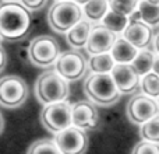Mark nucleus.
<instances>
[{"mask_svg": "<svg viewBox=\"0 0 159 154\" xmlns=\"http://www.w3.org/2000/svg\"><path fill=\"white\" fill-rule=\"evenodd\" d=\"M20 3L28 11H39L46 4V0H20Z\"/></svg>", "mask_w": 159, "mask_h": 154, "instance_id": "nucleus-27", "label": "nucleus"}, {"mask_svg": "<svg viewBox=\"0 0 159 154\" xmlns=\"http://www.w3.org/2000/svg\"><path fill=\"white\" fill-rule=\"evenodd\" d=\"M154 62H155L154 52H151V51H148V49H143V51H138L137 56H135L134 60L131 62V65L134 66V69L137 70L138 75L143 77V76H145L147 73L152 72Z\"/></svg>", "mask_w": 159, "mask_h": 154, "instance_id": "nucleus-21", "label": "nucleus"}, {"mask_svg": "<svg viewBox=\"0 0 159 154\" xmlns=\"http://www.w3.org/2000/svg\"><path fill=\"white\" fill-rule=\"evenodd\" d=\"M91 28L92 24L91 21H88L87 18H82L81 21H78L73 28H70L66 32V41L70 46H73L74 49H80V48L85 46L88 42L91 34Z\"/></svg>", "mask_w": 159, "mask_h": 154, "instance_id": "nucleus-15", "label": "nucleus"}, {"mask_svg": "<svg viewBox=\"0 0 159 154\" xmlns=\"http://www.w3.org/2000/svg\"><path fill=\"white\" fill-rule=\"evenodd\" d=\"M158 104H159V97H158Z\"/></svg>", "mask_w": 159, "mask_h": 154, "instance_id": "nucleus-37", "label": "nucleus"}, {"mask_svg": "<svg viewBox=\"0 0 159 154\" xmlns=\"http://www.w3.org/2000/svg\"><path fill=\"white\" fill-rule=\"evenodd\" d=\"M110 53L116 63H131L138 53V48H135L134 45L121 36L116 39Z\"/></svg>", "mask_w": 159, "mask_h": 154, "instance_id": "nucleus-16", "label": "nucleus"}, {"mask_svg": "<svg viewBox=\"0 0 159 154\" xmlns=\"http://www.w3.org/2000/svg\"><path fill=\"white\" fill-rule=\"evenodd\" d=\"M2 39H3V38H2V34H0V42H2Z\"/></svg>", "mask_w": 159, "mask_h": 154, "instance_id": "nucleus-35", "label": "nucleus"}, {"mask_svg": "<svg viewBox=\"0 0 159 154\" xmlns=\"http://www.w3.org/2000/svg\"><path fill=\"white\" fill-rule=\"evenodd\" d=\"M73 125L84 130L98 128L99 113L92 102L78 101L73 105Z\"/></svg>", "mask_w": 159, "mask_h": 154, "instance_id": "nucleus-14", "label": "nucleus"}, {"mask_svg": "<svg viewBox=\"0 0 159 154\" xmlns=\"http://www.w3.org/2000/svg\"><path fill=\"white\" fill-rule=\"evenodd\" d=\"M116 34L107 30L103 24H96L91 28V34L88 42L85 45L89 55H98V53L110 52L116 42Z\"/></svg>", "mask_w": 159, "mask_h": 154, "instance_id": "nucleus-12", "label": "nucleus"}, {"mask_svg": "<svg viewBox=\"0 0 159 154\" xmlns=\"http://www.w3.org/2000/svg\"><path fill=\"white\" fill-rule=\"evenodd\" d=\"M109 10L110 8L107 0H89L82 7L85 18L91 22H101Z\"/></svg>", "mask_w": 159, "mask_h": 154, "instance_id": "nucleus-17", "label": "nucleus"}, {"mask_svg": "<svg viewBox=\"0 0 159 154\" xmlns=\"http://www.w3.org/2000/svg\"><path fill=\"white\" fill-rule=\"evenodd\" d=\"M110 75L121 94L134 93L140 87L141 76L137 73L131 63H116Z\"/></svg>", "mask_w": 159, "mask_h": 154, "instance_id": "nucleus-11", "label": "nucleus"}, {"mask_svg": "<svg viewBox=\"0 0 159 154\" xmlns=\"http://www.w3.org/2000/svg\"><path fill=\"white\" fill-rule=\"evenodd\" d=\"M31 31V14L21 3L8 2L0 4V34L10 42L24 39Z\"/></svg>", "mask_w": 159, "mask_h": 154, "instance_id": "nucleus-1", "label": "nucleus"}, {"mask_svg": "<svg viewBox=\"0 0 159 154\" xmlns=\"http://www.w3.org/2000/svg\"><path fill=\"white\" fill-rule=\"evenodd\" d=\"M6 65H7V53L3 46H0V73L4 70Z\"/></svg>", "mask_w": 159, "mask_h": 154, "instance_id": "nucleus-28", "label": "nucleus"}, {"mask_svg": "<svg viewBox=\"0 0 159 154\" xmlns=\"http://www.w3.org/2000/svg\"><path fill=\"white\" fill-rule=\"evenodd\" d=\"M138 18L141 21L147 22L148 25H158L159 24V4L149 3L147 0H141L137 8Z\"/></svg>", "mask_w": 159, "mask_h": 154, "instance_id": "nucleus-20", "label": "nucleus"}, {"mask_svg": "<svg viewBox=\"0 0 159 154\" xmlns=\"http://www.w3.org/2000/svg\"><path fill=\"white\" fill-rule=\"evenodd\" d=\"M53 140L59 146L61 154H84L88 149V136L85 130L74 125L56 133Z\"/></svg>", "mask_w": 159, "mask_h": 154, "instance_id": "nucleus-9", "label": "nucleus"}, {"mask_svg": "<svg viewBox=\"0 0 159 154\" xmlns=\"http://www.w3.org/2000/svg\"><path fill=\"white\" fill-rule=\"evenodd\" d=\"M3 129H4V118H3L2 112H0V133L3 132Z\"/></svg>", "mask_w": 159, "mask_h": 154, "instance_id": "nucleus-30", "label": "nucleus"}, {"mask_svg": "<svg viewBox=\"0 0 159 154\" xmlns=\"http://www.w3.org/2000/svg\"><path fill=\"white\" fill-rule=\"evenodd\" d=\"M147 2H149V3H155V4H159V0H147Z\"/></svg>", "mask_w": 159, "mask_h": 154, "instance_id": "nucleus-33", "label": "nucleus"}, {"mask_svg": "<svg viewBox=\"0 0 159 154\" xmlns=\"http://www.w3.org/2000/svg\"><path fill=\"white\" fill-rule=\"evenodd\" d=\"M30 88L22 77L10 75L0 79V105L4 108H18L27 101Z\"/></svg>", "mask_w": 159, "mask_h": 154, "instance_id": "nucleus-7", "label": "nucleus"}, {"mask_svg": "<svg viewBox=\"0 0 159 154\" xmlns=\"http://www.w3.org/2000/svg\"><path fill=\"white\" fill-rule=\"evenodd\" d=\"M140 87L143 90V94L152 98H158L159 97V75L155 72H149L145 76L141 77Z\"/></svg>", "mask_w": 159, "mask_h": 154, "instance_id": "nucleus-24", "label": "nucleus"}, {"mask_svg": "<svg viewBox=\"0 0 159 154\" xmlns=\"http://www.w3.org/2000/svg\"><path fill=\"white\" fill-rule=\"evenodd\" d=\"M157 113H159L158 101L145 94H138L133 97L127 104V116L135 125H143Z\"/></svg>", "mask_w": 159, "mask_h": 154, "instance_id": "nucleus-10", "label": "nucleus"}, {"mask_svg": "<svg viewBox=\"0 0 159 154\" xmlns=\"http://www.w3.org/2000/svg\"><path fill=\"white\" fill-rule=\"evenodd\" d=\"M75 3H78V4H85V3H88L89 0H74Z\"/></svg>", "mask_w": 159, "mask_h": 154, "instance_id": "nucleus-32", "label": "nucleus"}, {"mask_svg": "<svg viewBox=\"0 0 159 154\" xmlns=\"http://www.w3.org/2000/svg\"><path fill=\"white\" fill-rule=\"evenodd\" d=\"M56 2H63V0H56Z\"/></svg>", "mask_w": 159, "mask_h": 154, "instance_id": "nucleus-36", "label": "nucleus"}, {"mask_svg": "<svg viewBox=\"0 0 159 154\" xmlns=\"http://www.w3.org/2000/svg\"><path fill=\"white\" fill-rule=\"evenodd\" d=\"M131 16H124V14H120V13H115V11L109 10L106 13V16L103 17V20L101 21V24H103L107 30L113 31L115 34H119L126 30V27L129 25V22L131 21L130 18Z\"/></svg>", "mask_w": 159, "mask_h": 154, "instance_id": "nucleus-19", "label": "nucleus"}, {"mask_svg": "<svg viewBox=\"0 0 159 154\" xmlns=\"http://www.w3.org/2000/svg\"><path fill=\"white\" fill-rule=\"evenodd\" d=\"M84 91L92 102L112 105L120 98V91L110 73H92L84 83Z\"/></svg>", "mask_w": 159, "mask_h": 154, "instance_id": "nucleus-3", "label": "nucleus"}, {"mask_svg": "<svg viewBox=\"0 0 159 154\" xmlns=\"http://www.w3.org/2000/svg\"><path fill=\"white\" fill-rule=\"evenodd\" d=\"M41 122L53 135L67 129L73 125V105L67 101L45 105L41 112Z\"/></svg>", "mask_w": 159, "mask_h": 154, "instance_id": "nucleus-6", "label": "nucleus"}, {"mask_svg": "<svg viewBox=\"0 0 159 154\" xmlns=\"http://www.w3.org/2000/svg\"><path fill=\"white\" fill-rule=\"evenodd\" d=\"M88 69V62L85 56L77 49H70L61 52L55 63V70L67 81H75L85 76Z\"/></svg>", "mask_w": 159, "mask_h": 154, "instance_id": "nucleus-8", "label": "nucleus"}, {"mask_svg": "<svg viewBox=\"0 0 159 154\" xmlns=\"http://www.w3.org/2000/svg\"><path fill=\"white\" fill-rule=\"evenodd\" d=\"M27 154H61L59 146L52 139H39L30 146Z\"/></svg>", "mask_w": 159, "mask_h": 154, "instance_id": "nucleus-23", "label": "nucleus"}, {"mask_svg": "<svg viewBox=\"0 0 159 154\" xmlns=\"http://www.w3.org/2000/svg\"><path fill=\"white\" fill-rule=\"evenodd\" d=\"M35 97L42 105H49L55 102L66 101L70 94V85L64 77L53 70H46L35 81L34 87Z\"/></svg>", "mask_w": 159, "mask_h": 154, "instance_id": "nucleus-2", "label": "nucleus"}, {"mask_svg": "<svg viewBox=\"0 0 159 154\" xmlns=\"http://www.w3.org/2000/svg\"><path fill=\"white\" fill-rule=\"evenodd\" d=\"M131 154H159V143L141 140L134 146Z\"/></svg>", "mask_w": 159, "mask_h": 154, "instance_id": "nucleus-26", "label": "nucleus"}, {"mask_svg": "<svg viewBox=\"0 0 159 154\" xmlns=\"http://www.w3.org/2000/svg\"><path fill=\"white\" fill-rule=\"evenodd\" d=\"M140 135L144 140L159 143V113L141 125Z\"/></svg>", "mask_w": 159, "mask_h": 154, "instance_id": "nucleus-22", "label": "nucleus"}, {"mask_svg": "<svg viewBox=\"0 0 159 154\" xmlns=\"http://www.w3.org/2000/svg\"><path fill=\"white\" fill-rule=\"evenodd\" d=\"M152 36H154V32H152L151 25L141 21L138 17L131 18L126 30L123 31V38L138 49H144L145 46H148L152 41Z\"/></svg>", "mask_w": 159, "mask_h": 154, "instance_id": "nucleus-13", "label": "nucleus"}, {"mask_svg": "<svg viewBox=\"0 0 159 154\" xmlns=\"http://www.w3.org/2000/svg\"><path fill=\"white\" fill-rule=\"evenodd\" d=\"M152 72H155L157 75H159V55L155 56V62H154V67H152Z\"/></svg>", "mask_w": 159, "mask_h": 154, "instance_id": "nucleus-29", "label": "nucleus"}, {"mask_svg": "<svg viewBox=\"0 0 159 154\" xmlns=\"http://www.w3.org/2000/svg\"><path fill=\"white\" fill-rule=\"evenodd\" d=\"M84 17L81 6L74 0L56 2L48 11V22L55 32L66 34Z\"/></svg>", "mask_w": 159, "mask_h": 154, "instance_id": "nucleus-4", "label": "nucleus"}, {"mask_svg": "<svg viewBox=\"0 0 159 154\" xmlns=\"http://www.w3.org/2000/svg\"><path fill=\"white\" fill-rule=\"evenodd\" d=\"M155 51H157L159 55V34L157 35V38H155Z\"/></svg>", "mask_w": 159, "mask_h": 154, "instance_id": "nucleus-31", "label": "nucleus"}, {"mask_svg": "<svg viewBox=\"0 0 159 154\" xmlns=\"http://www.w3.org/2000/svg\"><path fill=\"white\" fill-rule=\"evenodd\" d=\"M60 53V45L50 35L35 36L28 46V58L31 63L42 69L53 66Z\"/></svg>", "mask_w": 159, "mask_h": 154, "instance_id": "nucleus-5", "label": "nucleus"}, {"mask_svg": "<svg viewBox=\"0 0 159 154\" xmlns=\"http://www.w3.org/2000/svg\"><path fill=\"white\" fill-rule=\"evenodd\" d=\"M115 65L116 62L112 53L105 52L98 53V55H91L89 60H88V69L92 73H110Z\"/></svg>", "mask_w": 159, "mask_h": 154, "instance_id": "nucleus-18", "label": "nucleus"}, {"mask_svg": "<svg viewBox=\"0 0 159 154\" xmlns=\"http://www.w3.org/2000/svg\"><path fill=\"white\" fill-rule=\"evenodd\" d=\"M107 2L112 11L124 14V16H131L137 11L141 0H107Z\"/></svg>", "mask_w": 159, "mask_h": 154, "instance_id": "nucleus-25", "label": "nucleus"}, {"mask_svg": "<svg viewBox=\"0 0 159 154\" xmlns=\"http://www.w3.org/2000/svg\"><path fill=\"white\" fill-rule=\"evenodd\" d=\"M3 2H6V3H8V2H18V0H3Z\"/></svg>", "mask_w": 159, "mask_h": 154, "instance_id": "nucleus-34", "label": "nucleus"}]
</instances>
